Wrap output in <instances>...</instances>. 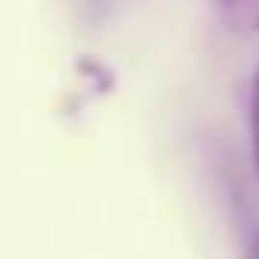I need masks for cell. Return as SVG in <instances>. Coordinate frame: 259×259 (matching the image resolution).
<instances>
[{"label": "cell", "instance_id": "cell-1", "mask_svg": "<svg viewBox=\"0 0 259 259\" xmlns=\"http://www.w3.org/2000/svg\"><path fill=\"white\" fill-rule=\"evenodd\" d=\"M220 25L238 36V39H252L259 36V0H213Z\"/></svg>", "mask_w": 259, "mask_h": 259}, {"label": "cell", "instance_id": "cell-2", "mask_svg": "<svg viewBox=\"0 0 259 259\" xmlns=\"http://www.w3.org/2000/svg\"><path fill=\"white\" fill-rule=\"evenodd\" d=\"M248 139H252V163L259 174V68L252 75V96H248Z\"/></svg>", "mask_w": 259, "mask_h": 259}]
</instances>
